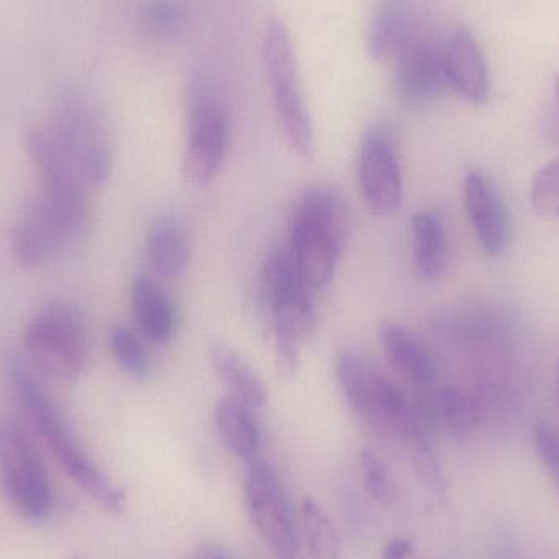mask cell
<instances>
[{
    "label": "cell",
    "mask_w": 559,
    "mask_h": 559,
    "mask_svg": "<svg viewBox=\"0 0 559 559\" xmlns=\"http://www.w3.org/2000/svg\"><path fill=\"white\" fill-rule=\"evenodd\" d=\"M394 87L401 100L413 107L436 100L449 87L442 46L414 38L394 61Z\"/></svg>",
    "instance_id": "4fadbf2b"
},
{
    "label": "cell",
    "mask_w": 559,
    "mask_h": 559,
    "mask_svg": "<svg viewBox=\"0 0 559 559\" xmlns=\"http://www.w3.org/2000/svg\"><path fill=\"white\" fill-rule=\"evenodd\" d=\"M437 407L450 432L459 437L468 436L481 420V409L476 400L456 388H445L439 394Z\"/></svg>",
    "instance_id": "cb8c5ba5"
},
{
    "label": "cell",
    "mask_w": 559,
    "mask_h": 559,
    "mask_svg": "<svg viewBox=\"0 0 559 559\" xmlns=\"http://www.w3.org/2000/svg\"><path fill=\"white\" fill-rule=\"evenodd\" d=\"M210 361L222 383L228 388L229 396L245 403L251 409H261L269 400L264 381L259 374L226 345H213Z\"/></svg>",
    "instance_id": "ffe728a7"
},
{
    "label": "cell",
    "mask_w": 559,
    "mask_h": 559,
    "mask_svg": "<svg viewBox=\"0 0 559 559\" xmlns=\"http://www.w3.org/2000/svg\"><path fill=\"white\" fill-rule=\"evenodd\" d=\"M358 179L368 209L378 216H391L403 200V170L396 144L386 128L378 127L365 136L358 157Z\"/></svg>",
    "instance_id": "7c38bea8"
},
{
    "label": "cell",
    "mask_w": 559,
    "mask_h": 559,
    "mask_svg": "<svg viewBox=\"0 0 559 559\" xmlns=\"http://www.w3.org/2000/svg\"><path fill=\"white\" fill-rule=\"evenodd\" d=\"M360 468L368 495H370L378 504H394V501L397 499V488L380 453L374 452L373 449L361 450Z\"/></svg>",
    "instance_id": "484cf974"
},
{
    "label": "cell",
    "mask_w": 559,
    "mask_h": 559,
    "mask_svg": "<svg viewBox=\"0 0 559 559\" xmlns=\"http://www.w3.org/2000/svg\"><path fill=\"white\" fill-rule=\"evenodd\" d=\"M131 305L134 318L147 338L164 344L173 337L176 324L173 305L156 283L146 277L134 280Z\"/></svg>",
    "instance_id": "44dd1931"
},
{
    "label": "cell",
    "mask_w": 559,
    "mask_h": 559,
    "mask_svg": "<svg viewBox=\"0 0 559 559\" xmlns=\"http://www.w3.org/2000/svg\"><path fill=\"white\" fill-rule=\"evenodd\" d=\"M413 231V258L417 274L424 280L442 277L449 261L445 226L433 212H419L411 222Z\"/></svg>",
    "instance_id": "d6986e66"
},
{
    "label": "cell",
    "mask_w": 559,
    "mask_h": 559,
    "mask_svg": "<svg viewBox=\"0 0 559 559\" xmlns=\"http://www.w3.org/2000/svg\"><path fill=\"white\" fill-rule=\"evenodd\" d=\"M378 338L388 358L409 383L419 390H429L436 383V365L426 345L406 325L381 321Z\"/></svg>",
    "instance_id": "2e32d148"
},
{
    "label": "cell",
    "mask_w": 559,
    "mask_h": 559,
    "mask_svg": "<svg viewBox=\"0 0 559 559\" xmlns=\"http://www.w3.org/2000/svg\"><path fill=\"white\" fill-rule=\"evenodd\" d=\"M335 374L348 406L374 429L406 440L427 433L424 414L360 352L342 350L335 358Z\"/></svg>",
    "instance_id": "277c9868"
},
{
    "label": "cell",
    "mask_w": 559,
    "mask_h": 559,
    "mask_svg": "<svg viewBox=\"0 0 559 559\" xmlns=\"http://www.w3.org/2000/svg\"><path fill=\"white\" fill-rule=\"evenodd\" d=\"M75 559H81V558H75Z\"/></svg>",
    "instance_id": "e575fe53"
},
{
    "label": "cell",
    "mask_w": 559,
    "mask_h": 559,
    "mask_svg": "<svg viewBox=\"0 0 559 559\" xmlns=\"http://www.w3.org/2000/svg\"><path fill=\"white\" fill-rule=\"evenodd\" d=\"M557 391H558V396H559V371H558V378H557Z\"/></svg>",
    "instance_id": "836d02e7"
},
{
    "label": "cell",
    "mask_w": 559,
    "mask_h": 559,
    "mask_svg": "<svg viewBox=\"0 0 559 559\" xmlns=\"http://www.w3.org/2000/svg\"><path fill=\"white\" fill-rule=\"evenodd\" d=\"M88 223L87 190L41 187L13 228V255L23 267H41L81 241Z\"/></svg>",
    "instance_id": "3957f363"
},
{
    "label": "cell",
    "mask_w": 559,
    "mask_h": 559,
    "mask_svg": "<svg viewBox=\"0 0 559 559\" xmlns=\"http://www.w3.org/2000/svg\"><path fill=\"white\" fill-rule=\"evenodd\" d=\"M190 238L179 219L164 216L153 223L146 236V252L159 278L179 277L190 261Z\"/></svg>",
    "instance_id": "e0dca14e"
},
{
    "label": "cell",
    "mask_w": 559,
    "mask_h": 559,
    "mask_svg": "<svg viewBox=\"0 0 559 559\" xmlns=\"http://www.w3.org/2000/svg\"><path fill=\"white\" fill-rule=\"evenodd\" d=\"M465 203L483 251L488 255L502 254L511 239V222L504 200L481 170L466 174Z\"/></svg>",
    "instance_id": "5bb4252c"
},
{
    "label": "cell",
    "mask_w": 559,
    "mask_h": 559,
    "mask_svg": "<svg viewBox=\"0 0 559 559\" xmlns=\"http://www.w3.org/2000/svg\"><path fill=\"white\" fill-rule=\"evenodd\" d=\"M262 55H264L275 110H277L283 131L293 150L302 159H311L316 150L314 130H312L308 105L302 97L298 81L292 36L285 22L278 16H272L265 25Z\"/></svg>",
    "instance_id": "8992f818"
},
{
    "label": "cell",
    "mask_w": 559,
    "mask_h": 559,
    "mask_svg": "<svg viewBox=\"0 0 559 559\" xmlns=\"http://www.w3.org/2000/svg\"><path fill=\"white\" fill-rule=\"evenodd\" d=\"M413 39V33L403 13L396 7H386L371 22L367 36V51L374 61L394 62Z\"/></svg>",
    "instance_id": "7402d4cb"
},
{
    "label": "cell",
    "mask_w": 559,
    "mask_h": 559,
    "mask_svg": "<svg viewBox=\"0 0 559 559\" xmlns=\"http://www.w3.org/2000/svg\"><path fill=\"white\" fill-rule=\"evenodd\" d=\"M10 384L19 397L33 429L51 450L69 478L87 492L98 506L111 514H121L127 508V496L118 488L85 452L72 427L66 420L48 391L36 380L33 371L22 361L9 368Z\"/></svg>",
    "instance_id": "6da1fadb"
},
{
    "label": "cell",
    "mask_w": 559,
    "mask_h": 559,
    "mask_svg": "<svg viewBox=\"0 0 559 559\" xmlns=\"http://www.w3.org/2000/svg\"><path fill=\"white\" fill-rule=\"evenodd\" d=\"M195 559H233L228 554H225L223 550H218V548H210V550L200 551L197 555Z\"/></svg>",
    "instance_id": "1f68e13d"
},
{
    "label": "cell",
    "mask_w": 559,
    "mask_h": 559,
    "mask_svg": "<svg viewBox=\"0 0 559 559\" xmlns=\"http://www.w3.org/2000/svg\"><path fill=\"white\" fill-rule=\"evenodd\" d=\"M261 306L272 334L283 332L305 341L318 324L311 289L293 267L288 251L269 255L262 269Z\"/></svg>",
    "instance_id": "30bf717a"
},
{
    "label": "cell",
    "mask_w": 559,
    "mask_h": 559,
    "mask_svg": "<svg viewBox=\"0 0 559 559\" xmlns=\"http://www.w3.org/2000/svg\"><path fill=\"white\" fill-rule=\"evenodd\" d=\"M143 20L154 35H177L186 26L187 10L180 0H150Z\"/></svg>",
    "instance_id": "4316f807"
},
{
    "label": "cell",
    "mask_w": 559,
    "mask_h": 559,
    "mask_svg": "<svg viewBox=\"0 0 559 559\" xmlns=\"http://www.w3.org/2000/svg\"><path fill=\"white\" fill-rule=\"evenodd\" d=\"M228 141V115L223 105L210 95H195L190 105L189 140L183 156L187 182L210 186L225 163Z\"/></svg>",
    "instance_id": "8fae6325"
},
{
    "label": "cell",
    "mask_w": 559,
    "mask_h": 559,
    "mask_svg": "<svg viewBox=\"0 0 559 559\" xmlns=\"http://www.w3.org/2000/svg\"><path fill=\"white\" fill-rule=\"evenodd\" d=\"M532 206L544 218H559V160L547 164L535 176Z\"/></svg>",
    "instance_id": "83f0119b"
},
{
    "label": "cell",
    "mask_w": 559,
    "mask_h": 559,
    "mask_svg": "<svg viewBox=\"0 0 559 559\" xmlns=\"http://www.w3.org/2000/svg\"><path fill=\"white\" fill-rule=\"evenodd\" d=\"M407 442L411 443V456H413L414 468H416L420 481L430 491L442 496L445 492V483H443L442 469H440L439 462H437L429 437H427V433H420V436L414 437Z\"/></svg>",
    "instance_id": "f1b7e54d"
},
{
    "label": "cell",
    "mask_w": 559,
    "mask_h": 559,
    "mask_svg": "<svg viewBox=\"0 0 559 559\" xmlns=\"http://www.w3.org/2000/svg\"><path fill=\"white\" fill-rule=\"evenodd\" d=\"M411 555H413V547L409 542L404 538H394L383 548L381 559H409Z\"/></svg>",
    "instance_id": "4dcf8cb0"
},
{
    "label": "cell",
    "mask_w": 559,
    "mask_h": 559,
    "mask_svg": "<svg viewBox=\"0 0 559 559\" xmlns=\"http://www.w3.org/2000/svg\"><path fill=\"white\" fill-rule=\"evenodd\" d=\"M110 348L117 364L134 378H144L151 371V357L141 338L131 329L118 325L110 332Z\"/></svg>",
    "instance_id": "d4e9b609"
},
{
    "label": "cell",
    "mask_w": 559,
    "mask_h": 559,
    "mask_svg": "<svg viewBox=\"0 0 559 559\" xmlns=\"http://www.w3.org/2000/svg\"><path fill=\"white\" fill-rule=\"evenodd\" d=\"M299 532L309 555L314 559H344L341 537L334 522L312 498H302L299 506Z\"/></svg>",
    "instance_id": "603a6c76"
},
{
    "label": "cell",
    "mask_w": 559,
    "mask_h": 559,
    "mask_svg": "<svg viewBox=\"0 0 559 559\" xmlns=\"http://www.w3.org/2000/svg\"><path fill=\"white\" fill-rule=\"evenodd\" d=\"M252 411L233 396L219 400L215 409L216 429L223 443L246 463L258 459L261 449V430Z\"/></svg>",
    "instance_id": "ac0fdd59"
},
{
    "label": "cell",
    "mask_w": 559,
    "mask_h": 559,
    "mask_svg": "<svg viewBox=\"0 0 559 559\" xmlns=\"http://www.w3.org/2000/svg\"><path fill=\"white\" fill-rule=\"evenodd\" d=\"M535 447L545 468L559 486V430L554 424L538 423L535 427Z\"/></svg>",
    "instance_id": "f546056e"
},
{
    "label": "cell",
    "mask_w": 559,
    "mask_h": 559,
    "mask_svg": "<svg viewBox=\"0 0 559 559\" xmlns=\"http://www.w3.org/2000/svg\"><path fill=\"white\" fill-rule=\"evenodd\" d=\"M0 486L10 508L26 521H45L52 489L29 437L12 420L0 419Z\"/></svg>",
    "instance_id": "52a82bcc"
},
{
    "label": "cell",
    "mask_w": 559,
    "mask_h": 559,
    "mask_svg": "<svg viewBox=\"0 0 559 559\" xmlns=\"http://www.w3.org/2000/svg\"><path fill=\"white\" fill-rule=\"evenodd\" d=\"M25 348L33 367L46 378L74 381L87 364V328L69 301H52L25 329Z\"/></svg>",
    "instance_id": "5b68a950"
},
{
    "label": "cell",
    "mask_w": 559,
    "mask_h": 559,
    "mask_svg": "<svg viewBox=\"0 0 559 559\" xmlns=\"http://www.w3.org/2000/svg\"><path fill=\"white\" fill-rule=\"evenodd\" d=\"M246 501L255 531L277 559H296L299 554L298 525L282 481L264 460L248 463Z\"/></svg>",
    "instance_id": "9c48e42d"
},
{
    "label": "cell",
    "mask_w": 559,
    "mask_h": 559,
    "mask_svg": "<svg viewBox=\"0 0 559 559\" xmlns=\"http://www.w3.org/2000/svg\"><path fill=\"white\" fill-rule=\"evenodd\" d=\"M555 97H557L558 110H559V74L555 75Z\"/></svg>",
    "instance_id": "d6a6232c"
},
{
    "label": "cell",
    "mask_w": 559,
    "mask_h": 559,
    "mask_svg": "<svg viewBox=\"0 0 559 559\" xmlns=\"http://www.w3.org/2000/svg\"><path fill=\"white\" fill-rule=\"evenodd\" d=\"M447 85L472 105L488 100L489 75L485 55L472 33L455 29L442 45Z\"/></svg>",
    "instance_id": "9a60e30c"
},
{
    "label": "cell",
    "mask_w": 559,
    "mask_h": 559,
    "mask_svg": "<svg viewBox=\"0 0 559 559\" xmlns=\"http://www.w3.org/2000/svg\"><path fill=\"white\" fill-rule=\"evenodd\" d=\"M348 216L344 199L331 189L306 192L293 210L288 254L309 289L332 282L345 246Z\"/></svg>",
    "instance_id": "7a4b0ae2"
},
{
    "label": "cell",
    "mask_w": 559,
    "mask_h": 559,
    "mask_svg": "<svg viewBox=\"0 0 559 559\" xmlns=\"http://www.w3.org/2000/svg\"><path fill=\"white\" fill-rule=\"evenodd\" d=\"M52 133L81 174L85 186H100L111 167L107 128L100 114L84 98L62 95L48 121Z\"/></svg>",
    "instance_id": "ba28073f"
}]
</instances>
